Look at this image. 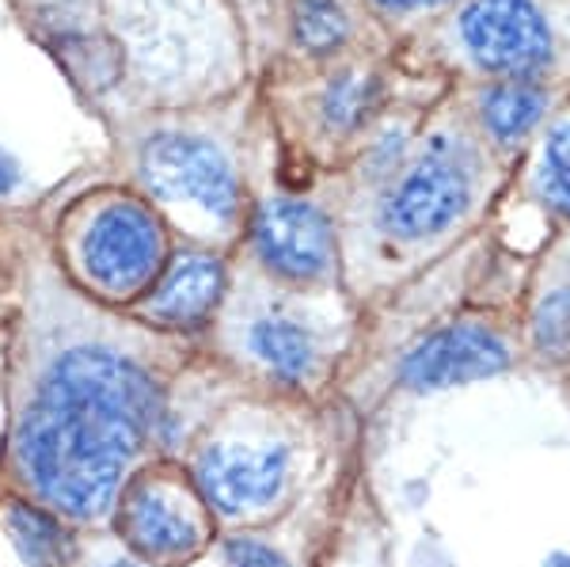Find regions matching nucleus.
Wrapping results in <instances>:
<instances>
[{
    "label": "nucleus",
    "instance_id": "14",
    "mask_svg": "<svg viewBox=\"0 0 570 567\" xmlns=\"http://www.w3.org/2000/svg\"><path fill=\"white\" fill-rule=\"evenodd\" d=\"M293 31L297 42L312 53H327L335 46L346 42L351 35V20H346L343 4L338 0H297V12H293Z\"/></svg>",
    "mask_w": 570,
    "mask_h": 567
},
{
    "label": "nucleus",
    "instance_id": "21",
    "mask_svg": "<svg viewBox=\"0 0 570 567\" xmlns=\"http://www.w3.org/2000/svg\"><path fill=\"white\" fill-rule=\"evenodd\" d=\"M551 567H570V560H556V564H551Z\"/></svg>",
    "mask_w": 570,
    "mask_h": 567
},
{
    "label": "nucleus",
    "instance_id": "10",
    "mask_svg": "<svg viewBox=\"0 0 570 567\" xmlns=\"http://www.w3.org/2000/svg\"><path fill=\"white\" fill-rule=\"evenodd\" d=\"M220 290H225V271L214 255H179L171 263V271L164 274V282L156 286V294L149 301V313L164 324H202L214 305L220 301Z\"/></svg>",
    "mask_w": 570,
    "mask_h": 567
},
{
    "label": "nucleus",
    "instance_id": "8",
    "mask_svg": "<svg viewBox=\"0 0 570 567\" xmlns=\"http://www.w3.org/2000/svg\"><path fill=\"white\" fill-rule=\"evenodd\" d=\"M510 365V346L483 324H453L422 340L403 362V381L411 389H453L468 381L494 378Z\"/></svg>",
    "mask_w": 570,
    "mask_h": 567
},
{
    "label": "nucleus",
    "instance_id": "3",
    "mask_svg": "<svg viewBox=\"0 0 570 567\" xmlns=\"http://www.w3.org/2000/svg\"><path fill=\"white\" fill-rule=\"evenodd\" d=\"M145 179L160 195L187 198L214 217H233L240 209V183L233 164L217 145L187 134H156L141 153Z\"/></svg>",
    "mask_w": 570,
    "mask_h": 567
},
{
    "label": "nucleus",
    "instance_id": "7",
    "mask_svg": "<svg viewBox=\"0 0 570 567\" xmlns=\"http://www.w3.org/2000/svg\"><path fill=\"white\" fill-rule=\"evenodd\" d=\"M255 244L271 271L285 278L312 282L324 278L335 263L331 225L316 206L297 198H271L255 214Z\"/></svg>",
    "mask_w": 570,
    "mask_h": 567
},
{
    "label": "nucleus",
    "instance_id": "4",
    "mask_svg": "<svg viewBox=\"0 0 570 567\" xmlns=\"http://www.w3.org/2000/svg\"><path fill=\"white\" fill-rule=\"evenodd\" d=\"M198 483L225 515H259L285 496L289 450L278 442H217L198 457Z\"/></svg>",
    "mask_w": 570,
    "mask_h": 567
},
{
    "label": "nucleus",
    "instance_id": "19",
    "mask_svg": "<svg viewBox=\"0 0 570 567\" xmlns=\"http://www.w3.org/2000/svg\"><path fill=\"white\" fill-rule=\"evenodd\" d=\"M16 183H20V164L8 157L4 149H0V195H8V190H12Z\"/></svg>",
    "mask_w": 570,
    "mask_h": 567
},
{
    "label": "nucleus",
    "instance_id": "13",
    "mask_svg": "<svg viewBox=\"0 0 570 567\" xmlns=\"http://www.w3.org/2000/svg\"><path fill=\"white\" fill-rule=\"evenodd\" d=\"M8 534H12L16 548H20L31 567H61L72 553L66 529L53 522L46 510L23 507V502H16L8 510Z\"/></svg>",
    "mask_w": 570,
    "mask_h": 567
},
{
    "label": "nucleus",
    "instance_id": "5",
    "mask_svg": "<svg viewBox=\"0 0 570 567\" xmlns=\"http://www.w3.org/2000/svg\"><path fill=\"white\" fill-rule=\"evenodd\" d=\"M461 35L483 69L505 77H529L551 61V31L532 0H475Z\"/></svg>",
    "mask_w": 570,
    "mask_h": 567
},
{
    "label": "nucleus",
    "instance_id": "2",
    "mask_svg": "<svg viewBox=\"0 0 570 567\" xmlns=\"http://www.w3.org/2000/svg\"><path fill=\"white\" fill-rule=\"evenodd\" d=\"M472 198V157L453 137H434L384 203L381 222L403 241H422L449 228Z\"/></svg>",
    "mask_w": 570,
    "mask_h": 567
},
{
    "label": "nucleus",
    "instance_id": "15",
    "mask_svg": "<svg viewBox=\"0 0 570 567\" xmlns=\"http://www.w3.org/2000/svg\"><path fill=\"white\" fill-rule=\"evenodd\" d=\"M537 190L556 214L570 217V123H559L548 137Z\"/></svg>",
    "mask_w": 570,
    "mask_h": 567
},
{
    "label": "nucleus",
    "instance_id": "16",
    "mask_svg": "<svg viewBox=\"0 0 570 567\" xmlns=\"http://www.w3.org/2000/svg\"><path fill=\"white\" fill-rule=\"evenodd\" d=\"M376 99V85L365 77H354V72H343V77H335L324 91V118L327 126H335V130H351V126L362 123L365 115H370Z\"/></svg>",
    "mask_w": 570,
    "mask_h": 567
},
{
    "label": "nucleus",
    "instance_id": "1",
    "mask_svg": "<svg viewBox=\"0 0 570 567\" xmlns=\"http://www.w3.org/2000/svg\"><path fill=\"white\" fill-rule=\"evenodd\" d=\"M156 423L153 381L107 346H72L50 365L16 431V461L50 507L104 515Z\"/></svg>",
    "mask_w": 570,
    "mask_h": 567
},
{
    "label": "nucleus",
    "instance_id": "6",
    "mask_svg": "<svg viewBox=\"0 0 570 567\" xmlns=\"http://www.w3.org/2000/svg\"><path fill=\"white\" fill-rule=\"evenodd\" d=\"M160 225L149 209L134 203H115L91 222L85 236V263L91 278L110 294H130L145 286L160 263Z\"/></svg>",
    "mask_w": 570,
    "mask_h": 567
},
{
    "label": "nucleus",
    "instance_id": "18",
    "mask_svg": "<svg viewBox=\"0 0 570 567\" xmlns=\"http://www.w3.org/2000/svg\"><path fill=\"white\" fill-rule=\"evenodd\" d=\"M228 567H293L282 553H274L271 545L252 541V537H236L228 541Z\"/></svg>",
    "mask_w": 570,
    "mask_h": 567
},
{
    "label": "nucleus",
    "instance_id": "12",
    "mask_svg": "<svg viewBox=\"0 0 570 567\" xmlns=\"http://www.w3.org/2000/svg\"><path fill=\"white\" fill-rule=\"evenodd\" d=\"M540 115H544V91L525 80H505V85L487 88L483 96V123L502 145L525 137L540 123Z\"/></svg>",
    "mask_w": 570,
    "mask_h": 567
},
{
    "label": "nucleus",
    "instance_id": "22",
    "mask_svg": "<svg viewBox=\"0 0 570 567\" xmlns=\"http://www.w3.org/2000/svg\"><path fill=\"white\" fill-rule=\"evenodd\" d=\"M107 567H130V564H107Z\"/></svg>",
    "mask_w": 570,
    "mask_h": 567
},
{
    "label": "nucleus",
    "instance_id": "17",
    "mask_svg": "<svg viewBox=\"0 0 570 567\" xmlns=\"http://www.w3.org/2000/svg\"><path fill=\"white\" fill-rule=\"evenodd\" d=\"M532 340L548 362L570 359V290H556L540 301L532 316Z\"/></svg>",
    "mask_w": 570,
    "mask_h": 567
},
{
    "label": "nucleus",
    "instance_id": "9",
    "mask_svg": "<svg viewBox=\"0 0 570 567\" xmlns=\"http://www.w3.org/2000/svg\"><path fill=\"white\" fill-rule=\"evenodd\" d=\"M122 534L145 560L179 564L202 548V526L171 483L137 480L122 502Z\"/></svg>",
    "mask_w": 570,
    "mask_h": 567
},
{
    "label": "nucleus",
    "instance_id": "20",
    "mask_svg": "<svg viewBox=\"0 0 570 567\" xmlns=\"http://www.w3.org/2000/svg\"><path fill=\"white\" fill-rule=\"evenodd\" d=\"M384 8H422V4H445V0H376Z\"/></svg>",
    "mask_w": 570,
    "mask_h": 567
},
{
    "label": "nucleus",
    "instance_id": "11",
    "mask_svg": "<svg viewBox=\"0 0 570 567\" xmlns=\"http://www.w3.org/2000/svg\"><path fill=\"white\" fill-rule=\"evenodd\" d=\"M247 346H252L255 359L282 381L308 378L312 365H316V335H312L301 320H293L285 313H271V316L255 320L252 332H247Z\"/></svg>",
    "mask_w": 570,
    "mask_h": 567
}]
</instances>
